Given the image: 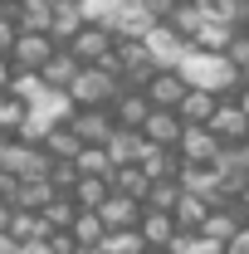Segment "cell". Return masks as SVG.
Listing matches in <instances>:
<instances>
[{
    "label": "cell",
    "mask_w": 249,
    "mask_h": 254,
    "mask_svg": "<svg viewBox=\"0 0 249 254\" xmlns=\"http://www.w3.org/2000/svg\"><path fill=\"white\" fill-rule=\"evenodd\" d=\"M176 73L186 78V88H205V93H245V73L230 68L225 54H210V49H186L176 59Z\"/></svg>",
    "instance_id": "1"
},
{
    "label": "cell",
    "mask_w": 249,
    "mask_h": 254,
    "mask_svg": "<svg viewBox=\"0 0 249 254\" xmlns=\"http://www.w3.org/2000/svg\"><path fill=\"white\" fill-rule=\"evenodd\" d=\"M63 93H68V103H73V108H108L113 98L123 93V83H118L113 73H103L98 64H83Z\"/></svg>",
    "instance_id": "2"
},
{
    "label": "cell",
    "mask_w": 249,
    "mask_h": 254,
    "mask_svg": "<svg viewBox=\"0 0 249 254\" xmlns=\"http://www.w3.org/2000/svg\"><path fill=\"white\" fill-rule=\"evenodd\" d=\"M205 127L215 132V142H249V103H245V93H220Z\"/></svg>",
    "instance_id": "3"
},
{
    "label": "cell",
    "mask_w": 249,
    "mask_h": 254,
    "mask_svg": "<svg viewBox=\"0 0 249 254\" xmlns=\"http://www.w3.org/2000/svg\"><path fill=\"white\" fill-rule=\"evenodd\" d=\"M113 54H118V83L123 88H142L156 73V64H152L142 39H113Z\"/></svg>",
    "instance_id": "4"
},
{
    "label": "cell",
    "mask_w": 249,
    "mask_h": 254,
    "mask_svg": "<svg viewBox=\"0 0 249 254\" xmlns=\"http://www.w3.org/2000/svg\"><path fill=\"white\" fill-rule=\"evenodd\" d=\"M142 44H147V54H152V64L156 68H176V59L186 54L190 44H186V34H176L166 20H156L152 30L142 34Z\"/></svg>",
    "instance_id": "5"
},
{
    "label": "cell",
    "mask_w": 249,
    "mask_h": 254,
    "mask_svg": "<svg viewBox=\"0 0 249 254\" xmlns=\"http://www.w3.org/2000/svg\"><path fill=\"white\" fill-rule=\"evenodd\" d=\"M49 54H54V39H49L44 30H20L5 59L15 64V68H25V73H34V68H39V64L49 59Z\"/></svg>",
    "instance_id": "6"
},
{
    "label": "cell",
    "mask_w": 249,
    "mask_h": 254,
    "mask_svg": "<svg viewBox=\"0 0 249 254\" xmlns=\"http://www.w3.org/2000/svg\"><path fill=\"white\" fill-rule=\"evenodd\" d=\"M215 132L210 127H190V123H181V137H176V157L181 161H190V166H210L215 161Z\"/></svg>",
    "instance_id": "7"
},
{
    "label": "cell",
    "mask_w": 249,
    "mask_h": 254,
    "mask_svg": "<svg viewBox=\"0 0 249 254\" xmlns=\"http://www.w3.org/2000/svg\"><path fill=\"white\" fill-rule=\"evenodd\" d=\"M63 49H68L78 64H98L108 49H113V34L103 30V25H93V20H83V25H78V34H73Z\"/></svg>",
    "instance_id": "8"
},
{
    "label": "cell",
    "mask_w": 249,
    "mask_h": 254,
    "mask_svg": "<svg viewBox=\"0 0 249 254\" xmlns=\"http://www.w3.org/2000/svg\"><path fill=\"white\" fill-rule=\"evenodd\" d=\"M132 230H137L142 245H152V250H166V245L176 240V220H171V210H152V205L137 210V225H132Z\"/></svg>",
    "instance_id": "9"
},
{
    "label": "cell",
    "mask_w": 249,
    "mask_h": 254,
    "mask_svg": "<svg viewBox=\"0 0 249 254\" xmlns=\"http://www.w3.org/2000/svg\"><path fill=\"white\" fill-rule=\"evenodd\" d=\"M68 127H73V137H78L83 147H98V142L113 132V113H108V108H73V113H68Z\"/></svg>",
    "instance_id": "10"
},
{
    "label": "cell",
    "mask_w": 249,
    "mask_h": 254,
    "mask_svg": "<svg viewBox=\"0 0 249 254\" xmlns=\"http://www.w3.org/2000/svg\"><path fill=\"white\" fill-rule=\"evenodd\" d=\"M108 113H113V127H137L147 123V113H152V103H147V93L142 88H123V93L108 103Z\"/></svg>",
    "instance_id": "11"
},
{
    "label": "cell",
    "mask_w": 249,
    "mask_h": 254,
    "mask_svg": "<svg viewBox=\"0 0 249 254\" xmlns=\"http://www.w3.org/2000/svg\"><path fill=\"white\" fill-rule=\"evenodd\" d=\"M142 93H147V103H152V108H176V103H181V93H186V78H181L176 68H156L152 78L142 83Z\"/></svg>",
    "instance_id": "12"
},
{
    "label": "cell",
    "mask_w": 249,
    "mask_h": 254,
    "mask_svg": "<svg viewBox=\"0 0 249 254\" xmlns=\"http://www.w3.org/2000/svg\"><path fill=\"white\" fill-rule=\"evenodd\" d=\"M137 132H142L147 147H176V137H181V118H176L171 108H152L147 123L137 127Z\"/></svg>",
    "instance_id": "13"
},
{
    "label": "cell",
    "mask_w": 249,
    "mask_h": 254,
    "mask_svg": "<svg viewBox=\"0 0 249 254\" xmlns=\"http://www.w3.org/2000/svg\"><path fill=\"white\" fill-rule=\"evenodd\" d=\"M78 68H83V64L73 59V54H68L63 44H54V54L39 64L34 73H39V83H44V88H59V93H63V88L73 83V73H78Z\"/></svg>",
    "instance_id": "14"
},
{
    "label": "cell",
    "mask_w": 249,
    "mask_h": 254,
    "mask_svg": "<svg viewBox=\"0 0 249 254\" xmlns=\"http://www.w3.org/2000/svg\"><path fill=\"white\" fill-rule=\"evenodd\" d=\"M98 147L108 152V161H113V166H132V161L142 157V147H147V142H142V132H132V127H113Z\"/></svg>",
    "instance_id": "15"
},
{
    "label": "cell",
    "mask_w": 249,
    "mask_h": 254,
    "mask_svg": "<svg viewBox=\"0 0 249 254\" xmlns=\"http://www.w3.org/2000/svg\"><path fill=\"white\" fill-rule=\"evenodd\" d=\"M78 25H83V10H78V0H54V10H49V25H44V34H49L54 44H68V39L78 34Z\"/></svg>",
    "instance_id": "16"
},
{
    "label": "cell",
    "mask_w": 249,
    "mask_h": 254,
    "mask_svg": "<svg viewBox=\"0 0 249 254\" xmlns=\"http://www.w3.org/2000/svg\"><path fill=\"white\" fill-rule=\"evenodd\" d=\"M137 200L132 195H118V190H108V200L98 205V220H103V230H132L137 225Z\"/></svg>",
    "instance_id": "17"
},
{
    "label": "cell",
    "mask_w": 249,
    "mask_h": 254,
    "mask_svg": "<svg viewBox=\"0 0 249 254\" xmlns=\"http://www.w3.org/2000/svg\"><path fill=\"white\" fill-rule=\"evenodd\" d=\"M181 123H190V127H205L210 123V113H215V93H205V88H186L181 93V103L171 108Z\"/></svg>",
    "instance_id": "18"
},
{
    "label": "cell",
    "mask_w": 249,
    "mask_h": 254,
    "mask_svg": "<svg viewBox=\"0 0 249 254\" xmlns=\"http://www.w3.org/2000/svg\"><path fill=\"white\" fill-rule=\"evenodd\" d=\"M5 235H10L15 245H39V240L49 235V225L39 220V210H10V220H5Z\"/></svg>",
    "instance_id": "19"
},
{
    "label": "cell",
    "mask_w": 249,
    "mask_h": 254,
    "mask_svg": "<svg viewBox=\"0 0 249 254\" xmlns=\"http://www.w3.org/2000/svg\"><path fill=\"white\" fill-rule=\"evenodd\" d=\"M137 166H142L147 181H156V176H176L181 171V157H176V147H142Z\"/></svg>",
    "instance_id": "20"
},
{
    "label": "cell",
    "mask_w": 249,
    "mask_h": 254,
    "mask_svg": "<svg viewBox=\"0 0 249 254\" xmlns=\"http://www.w3.org/2000/svg\"><path fill=\"white\" fill-rule=\"evenodd\" d=\"M39 147H44V157H49V161H73L83 142L73 137V127H68V123H59V127H49V132H44V142H39Z\"/></svg>",
    "instance_id": "21"
},
{
    "label": "cell",
    "mask_w": 249,
    "mask_h": 254,
    "mask_svg": "<svg viewBox=\"0 0 249 254\" xmlns=\"http://www.w3.org/2000/svg\"><path fill=\"white\" fill-rule=\"evenodd\" d=\"M108 190L132 195V200L142 205V195H147V176H142V166H137V161H132V166H113V171H108Z\"/></svg>",
    "instance_id": "22"
},
{
    "label": "cell",
    "mask_w": 249,
    "mask_h": 254,
    "mask_svg": "<svg viewBox=\"0 0 249 254\" xmlns=\"http://www.w3.org/2000/svg\"><path fill=\"white\" fill-rule=\"evenodd\" d=\"M68 200H73L78 210H98V205L108 200V176H78L73 190H68Z\"/></svg>",
    "instance_id": "23"
},
{
    "label": "cell",
    "mask_w": 249,
    "mask_h": 254,
    "mask_svg": "<svg viewBox=\"0 0 249 254\" xmlns=\"http://www.w3.org/2000/svg\"><path fill=\"white\" fill-rule=\"evenodd\" d=\"M68 235H73V245H78V250H98L108 230H103V220H98V210H78L73 225H68Z\"/></svg>",
    "instance_id": "24"
},
{
    "label": "cell",
    "mask_w": 249,
    "mask_h": 254,
    "mask_svg": "<svg viewBox=\"0 0 249 254\" xmlns=\"http://www.w3.org/2000/svg\"><path fill=\"white\" fill-rule=\"evenodd\" d=\"M205 20H220V25H245L249 20V0H195Z\"/></svg>",
    "instance_id": "25"
},
{
    "label": "cell",
    "mask_w": 249,
    "mask_h": 254,
    "mask_svg": "<svg viewBox=\"0 0 249 254\" xmlns=\"http://www.w3.org/2000/svg\"><path fill=\"white\" fill-rule=\"evenodd\" d=\"M205 210H210V205H205V200H200V195H186V190H181V195H176V205H171V220H176V230H200V220H205Z\"/></svg>",
    "instance_id": "26"
},
{
    "label": "cell",
    "mask_w": 249,
    "mask_h": 254,
    "mask_svg": "<svg viewBox=\"0 0 249 254\" xmlns=\"http://www.w3.org/2000/svg\"><path fill=\"white\" fill-rule=\"evenodd\" d=\"M73 215H78V205H73L68 195H49V200L39 205V220L49 225V230H68V225H73Z\"/></svg>",
    "instance_id": "27"
},
{
    "label": "cell",
    "mask_w": 249,
    "mask_h": 254,
    "mask_svg": "<svg viewBox=\"0 0 249 254\" xmlns=\"http://www.w3.org/2000/svg\"><path fill=\"white\" fill-rule=\"evenodd\" d=\"M230 30H240V25H220V20H200V30L190 34V49H210V54H220V49H225V39H230Z\"/></svg>",
    "instance_id": "28"
},
{
    "label": "cell",
    "mask_w": 249,
    "mask_h": 254,
    "mask_svg": "<svg viewBox=\"0 0 249 254\" xmlns=\"http://www.w3.org/2000/svg\"><path fill=\"white\" fill-rule=\"evenodd\" d=\"M176 195H181L176 176H156V181H147V195H142V205H152V210H171V205H176Z\"/></svg>",
    "instance_id": "29"
},
{
    "label": "cell",
    "mask_w": 249,
    "mask_h": 254,
    "mask_svg": "<svg viewBox=\"0 0 249 254\" xmlns=\"http://www.w3.org/2000/svg\"><path fill=\"white\" fill-rule=\"evenodd\" d=\"M220 54H225L230 68H240V73L249 68V30H245V25H240V30H230V39H225V49H220Z\"/></svg>",
    "instance_id": "30"
},
{
    "label": "cell",
    "mask_w": 249,
    "mask_h": 254,
    "mask_svg": "<svg viewBox=\"0 0 249 254\" xmlns=\"http://www.w3.org/2000/svg\"><path fill=\"white\" fill-rule=\"evenodd\" d=\"M73 166H78V176H108V171H113V161H108L103 147H78Z\"/></svg>",
    "instance_id": "31"
},
{
    "label": "cell",
    "mask_w": 249,
    "mask_h": 254,
    "mask_svg": "<svg viewBox=\"0 0 249 254\" xmlns=\"http://www.w3.org/2000/svg\"><path fill=\"white\" fill-rule=\"evenodd\" d=\"M98 250L103 254H142V235L137 230H108Z\"/></svg>",
    "instance_id": "32"
},
{
    "label": "cell",
    "mask_w": 249,
    "mask_h": 254,
    "mask_svg": "<svg viewBox=\"0 0 249 254\" xmlns=\"http://www.w3.org/2000/svg\"><path fill=\"white\" fill-rule=\"evenodd\" d=\"M127 0H78V10H83V20H93V25H108L118 10H123Z\"/></svg>",
    "instance_id": "33"
},
{
    "label": "cell",
    "mask_w": 249,
    "mask_h": 254,
    "mask_svg": "<svg viewBox=\"0 0 249 254\" xmlns=\"http://www.w3.org/2000/svg\"><path fill=\"white\" fill-rule=\"evenodd\" d=\"M20 123H25V103L15 93H0V132H15Z\"/></svg>",
    "instance_id": "34"
},
{
    "label": "cell",
    "mask_w": 249,
    "mask_h": 254,
    "mask_svg": "<svg viewBox=\"0 0 249 254\" xmlns=\"http://www.w3.org/2000/svg\"><path fill=\"white\" fill-rule=\"evenodd\" d=\"M44 254H78V245H73L68 230H49L44 235Z\"/></svg>",
    "instance_id": "35"
},
{
    "label": "cell",
    "mask_w": 249,
    "mask_h": 254,
    "mask_svg": "<svg viewBox=\"0 0 249 254\" xmlns=\"http://www.w3.org/2000/svg\"><path fill=\"white\" fill-rule=\"evenodd\" d=\"M15 15H10V5H0V54H10V44H15Z\"/></svg>",
    "instance_id": "36"
},
{
    "label": "cell",
    "mask_w": 249,
    "mask_h": 254,
    "mask_svg": "<svg viewBox=\"0 0 249 254\" xmlns=\"http://www.w3.org/2000/svg\"><path fill=\"white\" fill-rule=\"evenodd\" d=\"M220 254H249V225H240V230L220 245Z\"/></svg>",
    "instance_id": "37"
},
{
    "label": "cell",
    "mask_w": 249,
    "mask_h": 254,
    "mask_svg": "<svg viewBox=\"0 0 249 254\" xmlns=\"http://www.w3.org/2000/svg\"><path fill=\"white\" fill-rule=\"evenodd\" d=\"M10 78H15V64H10V59H5V54H0V93L10 88Z\"/></svg>",
    "instance_id": "38"
},
{
    "label": "cell",
    "mask_w": 249,
    "mask_h": 254,
    "mask_svg": "<svg viewBox=\"0 0 249 254\" xmlns=\"http://www.w3.org/2000/svg\"><path fill=\"white\" fill-rule=\"evenodd\" d=\"M15 254H44V240L39 245H15Z\"/></svg>",
    "instance_id": "39"
},
{
    "label": "cell",
    "mask_w": 249,
    "mask_h": 254,
    "mask_svg": "<svg viewBox=\"0 0 249 254\" xmlns=\"http://www.w3.org/2000/svg\"><path fill=\"white\" fill-rule=\"evenodd\" d=\"M0 254H15V240H10L5 230H0Z\"/></svg>",
    "instance_id": "40"
},
{
    "label": "cell",
    "mask_w": 249,
    "mask_h": 254,
    "mask_svg": "<svg viewBox=\"0 0 249 254\" xmlns=\"http://www.w3.org/2000/svg\"><path fill=\"white\" fill-rule=\"evenodd\" d=\"M5 220H10V200H0V230H5Z\"/></svg>",
    "instance_id": "41"
},
{
    "label": "cell",
    "mask_w": 249,
    "mask_h": 254,
    "mask_svg": "<svg viewBox=\"0 0 249 254\" xmlns=\"http://www.w3.org/2000/svg\"><path fill=\"white\" fill-rule=\"evenodd\" d=\"M142 254H171V250H152V245H142Z\"/></svg>",
    "instance_id": "42"
},
{
    "label": "cell",
    "mask_w": 249,
    "mask_h": 254,
    "mask_svg": "<svg viewBox=\"0 0 249 254\" xmlns=\"http://www.w3.org/2000/svg\"><path fill=\"white\" fill-rule=\"evenodd\" d=\"M78 254H103V250H78Z\"/></svg>",
    "instance_id": "43"
},
{
    "label": "cell",
    "mask_w": 249,
    "mask_h": 254,
    "mask_svg": "<svg viewBox=\"0 0 249 254\" xmlns=\"http://www.w3.org/2000/svg\"><path fill=\"white\" fill-rule=\"evenodd\" d=\"M171 5H190V0H171Z\"/></svg>",
    "instance_id": "44"
},
{
    "label": "cell",
    "mask_w": 249,
    "mask_h": 254,
    "mask_svg": "<svg viewBox=\"0 0 249 254\" xmlns=\"http://www.w3.org/2000/svg\"><path fill=\"white\" fill-rule=\"evenodd\" d=\"M0 5H15V0H0Z\"/></svg>",
    "instance_id": "45"
}]
</instances>
